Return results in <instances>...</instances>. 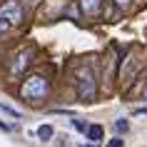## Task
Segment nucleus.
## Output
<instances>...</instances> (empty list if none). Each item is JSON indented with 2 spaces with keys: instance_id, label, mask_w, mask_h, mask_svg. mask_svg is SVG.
Listing matches in <instances>:
<instances>
[{
  "instance_id": "14",
  "label": "nucleus",
  "mask_w": 147,
  "mask_h": 147,
  "mask_svg": "<svg viewBox=\"0 0 147 147\" xmlns=\"http://www.w3.org/2000/svg\"><path fill=\"white\" fill-rule=\"evenodd\" d=\"M110 147H122V140L115 137V140H110Z\"/></svg>"
},
{
  "instance_id": "5",
  "label": "nucleus",
  "mask_w": 147,
  "mask_h": 147,
  "mask_svg": "<svg viewBox=\"0 0 147 147\" xmlns=\"http://www.w3.org/2000/svg\"><path fill=\"white\" fill-rule=\"evenodd\" d=\"M80 13L85 18H97L102 13V0H80Z\"/></svg>"
},
{
  "instance_id": "7",
  "label": "nucleus",
  "mask_w": 147,
  "mask_h": 147,
  "mask_svg": "<svg viewBox=\"0 0 147 147\" xmlns=\"http://www.w3.org/2000/svg\"><path fill=\"white\" fill-rule=\"evenodd\" d=\"M53 135H55L53 125H40V127H38V137L42 140V142H50V140H53Z\"/></svg>"
},
{
  "instance_id": "6",
  "label": "nucleus",
  "mask_w": 147,
  "mask_h": 147,
  "mask_svg": "<svg viewBox=\"0 0 147 147\" xmlns=\"http://www.w3.org/2000/svg\"><path fill=\"white\" fill-rule=\"evenodd\" d=\"M85 132H87V140H90V142H95V145H97V142L102 140V135H105L102 125H90V127H87Z\"/></svg>"
},
{
  "instance_id": "3",
  "label": "nucleus",
  "mask_w": 147,
  "mask_h": 147,
  "mask_svg": "<svg viewBox=\"0 0 147 147\" xmlns=\"http://www.w3.org/2000/svg\"><path fill=\"white\" fill-rule=\"evenodd\" d=\"M32 60H35V47H20V50H18V53L13 55L10 65H8V75H10L13 80L23 78L25 72L30 70Z\"/></svg>"
},
{
  "instance_id": "12",
  "label": "nucleus",
  "mask_w": 147,
  "mask_h": 147,
  "mask_svg": "<svg viewBox=\"0 0 147 147\" xmlns=\"http://www.w3.org/2000/svg\"><path fill=\"white\" fill-rule=\"evenodd\" d=\"M72 125H75V130H80V132H85V130H87L85 122H80V120H72Z\"/></svg>"
},
{
  "instance_id": "9",
  "label": "nucleus",
  "mask_w": 147,
  "mask_h": 147,
  "mask_svg": "<svg viewBox=\"0 0 147 147\" xmlns=\"http://www.w3.org/2000/svg\"><path fill=\"white\" fill-rule=\"evenodd\" d=\"M115 127H117V132H127L130 122H127V120H117V122H115Z\"/></svg>"
},
{
  "instance_id": "8",
  "label": "nucleus",
  "mask_w": 147,
  "mask_h": 147,
  "mask_svg": "<svg viewBox=\"0 0 147 147\" xmlns=\"http://www.w3.org/2000/svg\"><path fill=\"white\" fill-rule=\"evenodd\" d=\"M0 112H5V115H10V117H20V112H18V110L8 107V105H3V102H0Z\"/></svg>"
},
{
  "instance_id": "10",
  "label": "nucleus",
  "mask_w": 147,
  "mask_h": 147,
  "mask_svg": "<svg viewBox=\"0 0 147 147\" xmlns=\"http://www.w3.org/2000/svg\"><path fill=\"white\" fill-rule=\"evenodd\" d=\"M115 5L120 10H130V0H115Z\"/></svg>"
},
{
  "instance_id": "1",
  "label": "nucleus",
  "mask_w": 147,
  "mask_h": 147,
  "mask_svg": "<svg viewBox=\"0 0 147 147\" xmlns=\"http://www.w3.org/2000/svg\"><path fill=\"white\" fill-rule=\"evenodd\" d=\"M75 90H78L80 102H95L97 95V80H95V70L90 65H80L75 70Z\"/></svg>"
},
{
  "instance_id": "2",
  "label": "nucleus",
  "mask_w": 147,
  "mask_h": 147,
  "mask_svg": "<svg viewBox=\"0 0 147 147\" xmlns=\"http://www.w3.org/2000/svg\"><path fill=\"white\" fill-rule=\"evenodd\" d=\"M50 95V82L42 75H28L20 85V97L28 102H40Z\"/></svg>"
},
{
  "instance_id": "11",
  "label": "nucleus",
  "mask_w": 147,
  "mask_h": 147,
  "mask_svg": "<svg viewBox=\"0 0 147 147\" xmlns=\"http://www.w3.org/2000/svg\"><path fill=\"white\" fill-rule=\"evenodd\" d=\"M5 30H10V23L5 20V18H0V35H3Z\"/></svg>"
},
{
  "instance_id": "4",
  "label": "nucleus",
  "mask_w": 147,
  "mask_h": 147,
  "mask_svg": "<svg viewBox=\"0 0 147 147\" xmlns=\"http://www.w3.org/2000/svg\"><path fill=\"white\" fill-rule=\"evenodd\" d=\"M0 18H5L10 23V28L20 25L23 23V5H20L18 0H5V3L0 5Z\"/></svg>"
},
{
  "instance_id": "13",
  "label": "nucleus",
  "mask_w": 147,
  "mask_h": 147,
  "mask_svg": "<svg viewBox=\"0 0 147 147\" xmlns=\"http://www.w3.org/2000/svg\"><path fill=\"white\" fill-rule=\"evenodd\" d=\"M0 132H13V125H8V122H0Z\"/></svg>"
}]
</instances>
